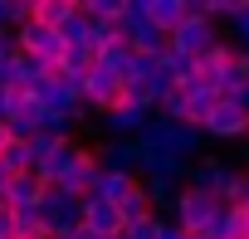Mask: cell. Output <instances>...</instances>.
<instances>
[{
    "label": "cell",
    "mask_w": 249,
    "mask_h": 239,
    "mask_svg": "<svg viewBox=\"0 0 249 239\" xmlns=\"http://www.w3.org/2000/svg\"><path fill=\"white\" fill-rule=\"evenodd\" d=\"M220 44V30H215V20L205 15V0H186V20L166 34V49L171 54H186V59H200L205 49H215Z\"/></svg>",
    "instance_id": "2"
},
{
    "label": "cell",
    "mask_w": 249,
    "mask_h": 239,
    "mask_svg": "<svg viewBox=\"0 0 249 239\" xmlns=\"http://www.w3.org/2000/svg\"><path fill=\"white\" fill-rule=\"evenodd\" d=\"M10 39H15V54H30V59H59L64 54V44H59V34L49 30V25H35V20H25L20 30H10Z\"/></svg>",
    "instance_id": "9"
},
{
    "label": "cell",
    "mask_w": 249,
    "mask_h": 239,
    "mask_svg": "<svg viewBox=\"0 0 249 239\" xmlns=\"http://www.w3.org/2000/svg\"><path fill=\"white\" fill-rule=\"evenodd\" d=\"M30 98H35L44 112H64V117H78V122H83V93H78V78H59V73H49L44 83L30 88Z\"/></svg>",
    "instance_id": "5"
},
{
    "label": "cell",
    "mask_w": 249,
    "mask_h": 239,
    "mask_svg": "<svg viewBox=\"0 0 249 239\" xmlns=\"http://www.w3.org/2000/svg\"><path fill=\"white\" fill-rule=\"evenodd\" d=\"M239 181V166H230V161H220V156H200V161H191L186 166V190H205V195H225L230 186Z\"/></svg>",
    "instance_id": "6"
},
{
    "label": "cell",
    "mask_w": 249,
    "mask_h": 239,
    "mask_svg": "<svg viewBox=\"0 0 249 239\" xmlns=\"http://www.w3.org/2000/svg\"><path fill=\"white\" fill-rule=\"evenodd\" d=\"M200 234H210V239H249V229H244L239 210H230V205H220V210H215V220H210Z\"/></svg>",
    "instance_id": "15"
},
{
    "label": "cell",
    "mask_w": 249,
    "mask_h": 239,
    "mask_svg": "<svg viewBox=\"0 0 249 239\" xmlns=\"http://www.w3.org/2000/svg\"><path fill=\"white\" fill-rule=\"evenodd\" d=\"M5 132H10L15 142H25V137L44 132V107H39L30 93H15V107H10V117H5Z\"/></svg>",
    "instance_id": "10"
},
{
    "label": "cell",
    "mask_w": 249,
    "mask_h": 239,
    "mask_svg": "<svg viewBox=\"0 0 249 239\" xmlns=\"http://www.w3.org/2000/svg\"><path fill=\"white\" fill-rule=\"evenodd\" d=\"M54 34H59V44H64V49H69V44H88V15L78 10V0L69 5V15L54 25Z\"/></svg>",
    "instance_id": "17"
},
{
    "label": "cell",
    "mask_w": 249,
    "mask_h": 239,
    "mask_svg": "<svg viewBox=\"0 0 249 239\" xmlns=\"http://www.w3.org/2000/svg\"><path fill=\"white\" fill-rule=\"evenodd\" d=\"M220 205H230V210H239V205H249V171H239V181L220 195Z\"/></svg>",
    "instance_id": "23"
},
{
    "label": "cell",
    "mask_w": 249,
    "mask_h": 239,
    "mask_svg": "<svg viewBox=\"0 0 249 239\" xmlns=\"http://www.w3.org/2000/svg\"><path fill=\"white\" fill-rule=\"evenodd\" d=\"M215 210H220V200L215 195H205V190H176V200H171V210H166V220L181 229V234H200L210 220H215Z\"/></svg>",
    "instance_id": "4"
},
{
    "label": "cell",
    "mask_w": 249,
    "mask_h": 239,
    "mask_svg": "<svg viewBox=\"0 0 249 239\" xmlns=\"http://www.w3.org/2000/svg\"><path fill=\"white\" fill-rule=\"evenodd\" d=\"M112 239H122V234H112Z\"/></svg>",
    "instance_id": "31"
},
{
    "label": "cell",
    "mask_w": 249,
    "mask_h": 239,
    "mask_svg": "<svg viewBox=\"0 0 249 239\" xmlns=\"http://www.w3.org/2000/svg\"><path fill=\"white\" fill-rule=\"evenodd\" d=\"M78 93H83V112L93 107V112H107V107H117L122 102V78H112L107 68H88L83 78H78Z\"/></svg>",
    "instance_id": "8"
},
{
    "label": "cell",
    "mask_w": 249,
    "mask_h": 239,
    "mask_svg": "<svg viewBox=\"0 0 249 239\" xmlns=\"http://www.w3.org/2000/svg\"><path fill=\"white\" fill-rule=\"evenodd\" d=\"M230 25H234V34H239V44H234V49H244V54H249V0H244V10H239Z\"/></svg>",
    "instance_id": "24"
},
{
    "label": "cell",
    "mask_w": 249,
    "mask_h": 239,
    "mask_svg": "<svg viewBox=\"0 0 249 239\" xmlns=\"http://www.w3.org/2000/svg\"><path fill=\"white\" fill-rule=\"evenodd\" d=\"M78 220H83V229H93V234H103V239L122 234L117 205H107V200H93V195H83V200H78Z\"/></svg>",
    "instance_id": "13"
},
{
    "label": "cell",
    "mask_w": 249,
    "mask_h": 239,
    "mask_svg": "<svg viewBox=\"0 0 249 239\" xmlns=\"http://www.w3.org/2000/svg\"><path fill=\"white\" fill-rule=\"evenodd\" d=\"M73 161H78V147H73V142H64V147H59V152H54L44 166H35V176H39L44 186H59V176H64Z\"/></svg>",
    "instance_id": "18"
},
{
    "label": "cell",
    "mask_w": 249,
    "mask_h": 239,
    "mask_svg": "<svg viewBox=\"0 0 249 239\" xmlns=\"http://www.w3.org/2000/svg\"><path fill=\"white\" fill-rule=\"evenodd\" d=\"M69 5H73V0H35V5H30V20H35V25H49V30H54V25H59V20L69 15Z\"/></svg>",
    "instance_id": "20"
},
{
    "label": "cell",
    "mask_w": 249,
    "mask_h": 239,
    "mask_svg": "<svg viewBox=\"0 0 249 239\" xmlns=\"http://www.w3.org/2000/svg\"><path fill=\"white\" fill-rule=\"evenodd\" d=\"M147 20H152L161 34H171V30L186 20V0H147Z\"/></svg>",
    "instance_id": "16"
},
{
    "label": "cell",
    "mask_w": 249,
    "mask_h": 239,
    "mask_svg": "<svg viewBox=\"0 0 249 239\" xmlns=\"http://www.w3.org/2000/svg\"><path fill=\"white\" fill-rule=\"evenodd\" d=\"M93 176H98V161H93V152L88 147H78V161L59 176V186H49V190H64L69 200H83L88 195V186H93Z\"/></svg>",
    "instance_id": "12"
},
{
    "label": "cell",
    "mask_w": 249,
    "mask_h": 239,
    "mask_svg": "<svg viewBox=\"0 0 249 239\" xmlns=\"http://www.w3.org/2000/svg\"><path fill=\"white\" fill-rule=\"evenodd\" d=\"M0 34H10V15H5V0H0Z\"/></svg>",
    "instance_id": "28"
},
{
    "label": "cell",
    "mask_w": 249,
    "mask_h": 239,
    "mask_svg": "<svg viewBox=\"0 0 249 239\" xmlns=\"http://www.w3.org/2000/svg\"><path fill=\"white\" fill-rule=\"evenodd\" d=\"M5 59H15V39H10V34H0V64H5Z\"/></svg>",
    "instance_id": "27"
},
{
    "label": "cell",
    "mask_w": 249,
    "mask_h": 239,
    "mask_svg": "<svg viewBox=\"0 0 249 239\" xmlns=\"http://www.w3.org/2000/svg\"><path fill=\"white\" fill-rule=\"evenodd\" d=\"M147 215H157V210H152V200H147V190H142V186H132L127 195L117 200V220H122V224H132V220H147Z\"/></svg>",
    "instance_id": "19"
},
{
    "label": "cell",
    "mask_w": 249,
    "mask_h": 239,
    "mask_svg": "<svg viewBox=\"0 0 249 239\" xmlns=\"http://www.w3.org/2000/svg\"><path fill=\"white\" fill-rule=\"evenodd\" d=\"M230 102H234V107H244V112H249V83H244V88H234V93H230Z\"/></svg>",
    "instance_id": "25"
},
{
    "label": "cell",
    "mask_w": 249,
    "mask_h": 239,
    "mask_svg": "<svg viewBox=\"0 0 249 239\" xmlns=\"http://www.w3.org/2000/svg\"><path fill=\"white\" fill-rule=\"evenodd\" d=\"M5 181H10V176H5V171H0V186H5Z\"/></svg>",
    "instance_id": "30"
},
{
    "label": "cell",
    "mask_w": 249,
    "mask_h": 239,
    "mask_svg": "<svg viewBox=\"0 0 249 239\" xmlns=\"http://www.w3.org/2000/svg\"><path fill=\"white\" fill-rule=\"evenodd\" d=\"M5 142H15V137H10V132H5V122H0V152H5Z\"/></svg>",
    "instance_id": "29"
},
{
    "label": "cell",
    "mask_w": 249,
    "mask_h": 239,
    "mask_svg": "<svg viewBox=\"0 0 249 239\" xmlns=\"http://www.w3.org/2000/svg\"><path fill=\"white\" fill-rule=\"evenodd\" d=\"M10 107H15V93H5V88H0V122L10 117Z\"/></svg>",
    "instance_id": "26"
},
{
    "label": "cell",
    "mask_w": 249,
    "mask_h": 239,
    "mask_svg": "<svg viewBox=\"0 0 249 239\" xmlns=\"http://www.w3.org/2000/svg\"><path fill=\"white\" fill-rule=\"evenodd\" d=\"M88 68H93V49H88V44H69V49L54 59V73H59V78H83Z\"/></svg>",
    "instance_id": "14"
},
{
    "label": "cell",
    "mask_w": 249,
    "mask_h": 239,
    "mask_svg": "<svg viewBox=\"0 0 249 239\" xmlns=\"http://www.w3.org/2000/svg\"><path fill=\"white\" fill-rule=\"evenodd\" d=\"M39 195H44V181H39L35 171L10 176L5 186H0V205H5V210H35V205H39Z\"/></svg>",
    "instance_id": "11"
},
{
    "label": "cell",
    "mask_w": 249,
    "mask_h": 239,
    "mask_svg": "<svg viewBox=\"0 0 249 239\" xmlns=\"http://www.w3.org/2000/svg\"><path fill=\"white\" fill-rule=\"evenodd\" d=\"M0 171H5V176H25V171H30L25 142H5V152H0Z\"/></svg>",
    "instance_id": "21"
},
{
    "label": "cell",
    "mask_w": 249,
    "mask_h": 239,
    "mask_svg": "<svg viewBox=\"0 0 249 239\" xmlns=\"http://www.w3.org/2000/svg\"><path fill=\"white\" fill-rule=\"evenodd\" d=\"M117 34L132 54H161L166 34L147 20V0H122V15H117Z\"/></svg>",
    "instance_id": "3"
},
{
    "label": "cell",
    "mask_w": 249,
    "mask_h": 239,
    "mask_svg": "<svg viewBox=\"0 0 249 239\" xmlns=\"http://www.w3.org/2000/svg\"><path fill=\"white\" fill-rule=\"evenodd\" d=\"M161 224H166V215L132 220V224H122V239H161Z\"/></svg>",
    "instance_id": "22"
},
{
    "label": "cell",
    "mask_w": 249,
    "mask_h": 239,
    "mask_svg": "<svg viewBox=\"0 0 249 239\" xmlns=\"http://www.w3.org/2000/svg\"><path fill=\"white\" fill-rule=\"evenodd\" d=\"M200 137H215V142H249V112L234 107L230 98H220L210 107V117L200 122Z\"/></svg>",
    "instance_id": "7"
},
{
    "label": "cell",
    "mask_w": 249,
    "mask_h": 239,
    "mask_svg": "<svg viewBox=\"0 0 249 239\" xmlns=\"http://www.w3.org/2000/svg\"><path fill=\"white\" fill-rule=\"evenodd\" d=\"M132 142H137V147H147V152H161V156H171V161H181V166L200 161V147H205L200 127H186V122H161V117H147V127H142Z\"/></svg>",
    "instance_id": "1"
}]
</instances>
